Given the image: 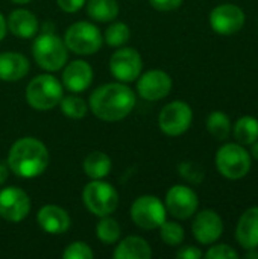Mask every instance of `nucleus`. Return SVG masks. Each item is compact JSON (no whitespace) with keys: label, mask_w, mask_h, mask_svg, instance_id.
<instances>
[{"label":"nucleus","mask_w":258,"mask_h":259,"mask_svg":"<svg viewBox=\"0 0 258 259\" xmlns=\"http://www.w3.org/2000/svg\"><path fill=\"white\" fill-rule=\"evenodd\" d=\"M135 106V94L125 83H105L90 96L91 112L103 121H119L131 114Z\"/></svg>","instance_id":"f257e3e1"},{"label":"nucleus","mask_w":258,"mask_h":259,"mask_svg":"<svg viewBox=\"0 0 258 259\" xmlns=\"http://www.w3.org/2000/svg\"><path fill=\"white\" fill-rule=\"evenodd\" d=\"M49 150L36 138L24 137L17 140L8 153L9 170L23 179L38 178L49 167Z\"/></svg>","instance_id":"f03ea898"},{"label":"nucleus","mask_w":258,"mask_h":259,"mask_svg":"<svg viewBox=\"0 0 258 259\" xmlns=\"http://www.w3.org/2000/svg\"><path fill=\"white\" fill-rule=\"evenodd\" d=\"M32 55L36 64L46 71L61 70L68 59L65 42L55 33H41L32 46Z\"/></svg>","instance_id":"7ed1b4c3"},{"label":"nucleus","mask_w":258,"mask_h":259,"mask_svg":"<svg viewBox=\"0 0 258 259\" xmlns=\"http://www.w3.org/2000/svg\"><path fill=\"white\" fill-rule=\"evenodd\" d=\"M62 99V83L50 74L33 77L26 88V100L36 111H49L59 105Z\"/></svg>","instance_id":"20e7f679"},{"label":"nucleus","mask_w":258,"mask_h":259,"mask_svg":"<svg viewBox=\"0 0 258 259\" xmlns=\"http://www.w3.org/2000/svg\"><path fill=\"white\" fill-rule=\"evenodd\" d=\"M82 202L91 214L105 217L111 215L117 209L119 194L111 184L93 179V182L87 184L82 191Z\"/></svg>","instance_id":"39448f33"},{"label":"nucleus","mask_w":258,"mask_h":259,"mask_svg":"<svg viewBox=\"0 0 258 259\" xmlns=\"http://www.w3.org/2000/svg\"><path fill=\"white\" fill-rule=\"evenodd\" d=\"M64 42L68 50L76 55L88 56L94 55L103 44L100 30L88 21L73 23L64 35Z\"/></svg>","instance_id":"423d86ee"},{"label":"nucleus","mask_w":258,"mask_h":259,"mask_svg":"<svg viewBox=\"0 0 258 259\" xmlns=\"http://www.w3.org/2000/svg\"><path fill=\"white\" fill-rule=\"evenodd\" d=\"M216 167L224 178L239 181L251 170V155L240 144H225L216 153Z\"/></svg>","instance_id":"0eeeda50"},{"label":"nucleus","mask_w":258,"mask_h":259,"mask_svg":"<svg viewBox=\"0 0 258 259\" xmlns=\"http://www.w3.org/2000/svg\"><path fill=\"white\" fill-rule=\"evenodd\" d=\"M131 219L144 231L158 229L166 222V206L155 196H140L131 206Z\"/></svg>","instance_id":"6e6552de"},{"label":"nucleus","mask_w":258,"mask_h":259,"mask_svg":"<svg viewBox=\"0 0 258 259\" xmlns=\"http://www.w3.org/2000/svg\"><path fill=\"white\" fill-rule=\"evenodd\" d=\"M192 120H193L192 108L182 100H175L161 109L158 117V124L166 135L179 137L189 131Z\"/></svg>","instance_id":"1a4fd4ad"},{"label":"nucleus","mask_w":258,"mask_h":259,"mask_svg":"<svg viewBox=\"0 0 258 259\" xmlns=\"http://www.w3.org/2000/svg\"><path fill=\"white\" fill-rule=\"evenodd\" d=\"M30 212V199L21 188L6 187L0 191V217L9 223H20Z\"/></svg>","instance_id":"9d476101"},{"label":"nucleus","mask_w":258,"mask_h":259,"mask_svg":"<svg viewBox=\"0 0 258 259\" xmlns=\"http://www.w3.org/2000/svg\"><path fill=\"white\" fill-rule=\"evenodd\" d=\"M143 68L140 53L132 47H122L113 53L109 59V70L120 82H134L138 79Z\"/></svg>","instance_id":"9b49d317"},{"label":"nucleus","mask_w":258,"mask_h":259,"mask_svg":"<svg viewBox=\"0 0 258 259\" xmlns=\"http://www.w3.org/2000/svg\"><path fill=\"white\" fill-rule=\"evenodd\" d=\"M199 206L198 194L186 185H175L166 194V209L178 220L190 219Z\"/></svg>","instance_id":"f8f14e48"},{"label":"nucleus","mask_w":258,"mask_h":259,"mask_svg":"<svg viewBox=\"0 0 258 259\" xmlns=\"http://www.w3.org/2000/svg\"><path fill=\"white\" fill-rule=\"evenodd\" d=\"M245 24V12L233 3L216 6L210 14V26L219 35H233Z\"/></svg>","instance_id":"ddd939ff"},{"label":"nucleus","mask_w":258,"mask_h":259,"mask_svg":"<svg viewBox=\"0 0 258 259\" xmlns=\"http://www.w3.org/2000/svg\"><path fill=\"white\" fill-rule=\"evenodd\" d=\"M172 90V79L163 70H149L138 76L137 91L138 94L149 102L161 100L169 96Z\"/></svg>","instance_id":"4468645a"},{"label":"nucleus","mask_w":258,"mask_h":259,"mask_svg":"<svg viewBox=\"0 0 258 259\" xmlns=\"http://www.w3.org/2000/svg\"><path fill=\"white\" fill-rule=\"evenodd\" d=\"M192 232L198 243L213 244L220 238L224 232V222L213 209H204L193 220Z\"/></svg>","instance_id":"2eb2a0df"},{"label":"nucleus","mask_w":258,"mask_h":259,"mask_svg":"<svg viewBox=\"0 0 258 259\" xmlns=\"http://www.w3.org/2000/svg\"><path fill=\"white\" fill-rule=\"evenodd\" d=\"M93 82V68L87 61L78 59L65 65L62 71V85L71 93L85 91Z\"/></svg>","instance_id":"dca6fc26"},{"label":"nucleus","mask_w":258,"mask_h":259,"mask_svg":"<svg viewBox=\"0 0 258 259\" xmlns=\"http://www.w3.org/2000/svg\"><path fill=\"white\" fill-rule=\"evenodd\" d=\"M40 228L52 235L64 234L70 229L71 220L68 212L58 205H44L36 215Z\"/></svg>","instance_id":"f3484780"},{"label":"nucleus","mask_w":258,"mask_h":259,"mask_svg":"<svg viewBox=\"0 0 258 259\" xmlns=\"http://www.w3.org/2000/svg\"><path fill=\"white\" fill-rule=\"evenodd\" d=\"M237 243L246 249L254 250L258 247V206L246 209L236 228Z\"/></svg>","instance_id":"a211bd4d"},{"label":"nucleus","mask_w":258,"mask_h":259,"mask_svg":"<svg viewBox=\"0 0 258 259\" xmlns=\"http://www.w3.org/2000/svg\"><path fill=\"white\" fill-rule=\"evenodd\" d=\"M29 73V61L18 52L0 53V80L17 82Z\"/></svg>","instance_id":"6ab92c4d"},{"label":"nucleus","mask_w":258,"mask_h":259,"mask_svg":"<svg viewBox=\"0 0 258 259\" xmlns=\"http://www.w3.org/2000/svg\"><path fill=\"white\" fill-rule=\"evenodd\" d=\"M8 29L18 38H32L38 32V20L27 9H15L8 17Z\"/></svg>","instance_id":"aec40b11"},{"label":"nucleus","mask_w":258,"mask_h":259,"mask_svg":"<svg viewBox=\"0 0 258 259\" xmlns=\"http://www.w3.org/2000/svg\"><path fill=\"white\" fill-rule=\"evenodd\" d=\"M113 256L116 259H149L152 258V249L146 240L131 235L119 243Z\"/></svg>","instance_id":"412c9836"},{"label":"nucleus","mask_w":258,"mask_h":259,"mask_svg":"<svg viewBox=\"0 0 258 259\" xmlns=\"http://www.w3.org/2000/svg\"><path fill=\"white\" fill-rule=\"evenodd\" d=\"M84 173L90 179H103L111 171V158L103 152H91L84 159Z\"/></svg>","instance_id":"4be33fe9"},{"label":"nucleus","mask_w":258,"mask_h":259,"mask_svg":"<svg viewBox=\"0 0 258 259\" xmlns=\"http://www.w3.org/2000/svg\"><path fill=\"white\" fill-rule=\"evenodd\" d=\"M120 12L117 0H88L87 14L90 18L99 23H108L117 18Z\"/></svg>","instance_id":"5701e85b"},{"label":"nucleus","mask_w":258,"mask_h":259,"mask_svg":"<svg viewBox=\"0 0 258 259\" xmlns=\"http://www.w3.org/2000/svg\"><path fill=\"white\" fill-rule=\"evenodd\" d=\"M233 132H234V138L239 141V144L251 146L254 141L258 140V120L251 115L240 117L236 121Z\"/></svg>","instance_id":"b1692460"},{"label":"nucleus","mask_w":258,"mask_h":259,"mask_svg":"<svg viewBox=\"0 0 258 259\" xmlns=\"http://www.w3.org/2000/svg\"><path fill=\"white\" fill-rule=\"evenodd\" d=\"M96 235L102 243L114 244L122 235V228L116 219L105 215V217H100V222L96 226Z\"/></svg>","instance_id":"393cba45"},{"label":"nucleus","mask_w":258,"mask_h":259,"mask_svg":"<svg viewBox=\"0 0 258 259\" xmlns=\"http://www.w3.org/2000/svg\"><path fill=\"white\" fill-rule=\"evenodd\" d=\"M208 132L217 140H227L231 132V121L228 115L222 111H213L207 118Z\"/></svg>","instance_id":"a878e982"},{"label":"nucleus","mask_w":258,"mask_h":259,"mask_svg":"<svg viewBox=\"0 0 258 259\" xmlns=\"http://www.w3.org/2000/svg\"><path fill=\"white\" fill-rule=\"evenodd\" d=\"M59 105H61L62 114L67 115L68 118H73V120L84 118L87 115V111H88L85 100L78 97V96H67V97L62 96Z\"/></svg>","instance_id":"bb28decb"},{"label":"nucleus","mask_w":258,"mask_h":259,"mask_svg":"<svg viewBox=\"0 0 258 259\" xmlns=\"http://www.w3.org/2000/svg\"><path fill=\"white\" fill-rule=\"evenodd\" d=\"M131 38V29L125 23H113L105 30V42L111 47H120Z\"/></svg>","instance_id":"cd10ccee"},{"label":"nucleus","mask_w":258,"mask_h":259,"mask_svg":"<svg viewBox=\"0 0 258 259\" xmlns=\"http://www.w3.org/2000/svg\"><path fill=\"white\" fill-rule=\"evenodd\" d=\"M160 237L161 240L167 244V246H179L182 241H184V229L179 223H175V222H164L160 228Z\"/></svg>","instance_id":"c85d7f7f"},{"label":"nucleus","mask_w":258,"mask_h":259,"mask_svg":"<svg viewBox=\"0 0 258 259\" xmlns=\"http://www.w3.org/2000/svg\"><path fill=\"white\" fill-rule=\"evenodd\" d=\"M178 171L181 175V178H184L186 181H189L190 184H201L204 181V170L201 168V165H198L193 161H184L178 165Z\"/></svg>","instance_id":"c756f323"},{"label":"nucleus","mask_w":258,"mask_h":259,"mask_svg":"<svg viewBox=\"0 0 258 259\" xmlns=\"http://www.w3.org/2000/svg\"><path fill=\"white\" fill-rule=\"evenodd\" d=\"M64 259H93L94 253L91 250V247L87 243L82 241H75L71 244L67 246V249L62 253Z\"/></svg>","instance_id":"7c9ffc66"},{"label":"nucleus","mask_w":258,"mask_h":259,"mask_svg":"<svg viewBox=\"0 0 258 259\" xmlns=\"http://www.w3.org/2000/svg\"><path fill=\"white\" fill-rule=\"evenodd\" d=\"M205 258L208 259H236L239 258V253L228 244H217L210 247V250L205 253Z\"/></svg>","instance_id":"2f4dec72"},{"label":"nucleus","mask_w":258,"mask_h":259,"mask_svg":"<svg viewBox=\"0 0 258 259\" xmlns=\"http://www.w3.org/2000/svg\"><path fill=\"white\" fill-rule=\"evenodd\" d=\"M157 11H173L181 6L182 0H149Z\"/></svg>","instance_id":"473e14b6"},{"label":"nucleus","mask_w":258,"mask_h":259,"mask_svg":"<svg viewBox=\"0 0 258 259\" xmlns=\"http://www.w3.org/2000/svg\"><path fill=\"white\" fill-rule=\"evenodd\" d=\"M56 2H58V6L68 14L78 12L85 5V0H56Z\"/></svg>","instance_id":"72a5a7b5"},{"label":"nucleus","mask_w":258,"mask_h":259,"mask_svg":"<svg viewBox=\"0 0 258 259\" xmlns=\"http://www.w3.org/2000/svg\"><path fill=\"white\" fill-rule=\"evenodd\" d=\"M176 258L179 259H199L202 258V252L195 247V246H186V247H181L178 252H176Z\"/></svg>","instance_id":"f704fd0d"},{"label":"nucleus","mask_w":258,"mask_h":259,"mask_svg":"<svg viewBox=\"0 0 258 259\" xmlns=\"http://www.w3.org/2000/svg\"><path fill=\"white\" fill-rule=\"evenodd\" d=\"M8 175H9V170L5 164H0V185H3L8 179Z\"/></svg>","instance_id":"c9c22d12"},{"label":"nucleus","mask_w":258,"mask_h":259,"mask_svg":"<svg viewBox=\"0 0 258 259\" xmlns=\"http://www.w3.org/2000/svg\"><path fill=\"white\" fill-rule=\"evenodd\" d=\"M6 30H8V24H6V21H5V17L0 14V41L5 38Z\"/></svg>","instance_id":"e433bc0d"},{"label":"nucleus","mask_w":258,"mask_h":259,"mask_svg":"<svg viewBox=\"0 0 258 259\" xmlns=\"http://www.w3.org/2000/svg\"><path fill=\"white\" fill-rule=\"evenodd\" d=\"M251 146H252V147H251V153H252V156H254L255 159H258V140L257 141H254Z\"/></svg>","instance_id":"4c0bfd02"},{"label":"nucleus","mask_w":258,"mask_h":259,"mask_svg":"<svg viewBox=\"0 0 258 259\" xmlns=\"http://www.w3.org/2000/svg\"><path fill=\"white\" fill-rule=\"evenodd\" d=\"M245 258H248V259H258V253L257 252H248L246 255H245Z\"/></svg>","instance_id":"58836bf2"},{"label":"nucleus","mask_w":258,"mask_h":259,"mask_svg":"<svg viewBox=\"0 0 258 259\" xmlns=\"http://www.w3.org/2000/svg\"><path fill=\"white\" fill-rule=\"evenodd\" d=\"M14 3H18V5H24V3H29L30 0H12Z\"/></svg>","instance_id":"ea45409f"}]
</instances>
